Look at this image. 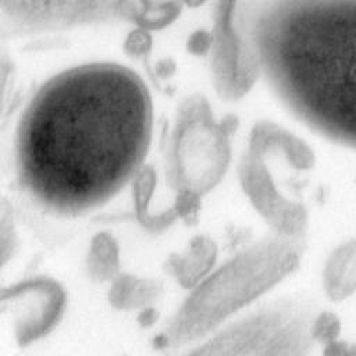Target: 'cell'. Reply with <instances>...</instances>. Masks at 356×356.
<instances>
[{"label": "cell", "mask_w": 356, "mask_h": 356, "mask_svg": "<svg viewBox=\"0 0 356 356\" xmlns=\"http://www.w3.org/2000/svg\"><path fill=\"white\" fill-rule=\"evenodd\" d=\"M152 131V97L135 71L114 63L72 67L46 81L21 114L18 178L47 211H93L142 170Z\"/></svg>", "instance_id": "1"}, {"label": "cell", "mask_w": 356, "mask_h": 356, "mask_svg": "<svg viewBox=\"0 0 356 356\" xmlns=\"http://www.w3.org/2000/svg\"><path fill=\"white\" fill-rule=\"evenodd\" d=\"M239 38L293 118L356 149V0H256Z\"/></svg>", "instance_id": "2"}, {"label": "cell", "mask_w": 356, "mask_h": 356, "mask_svg": "<svg viewBox=\"0 0 356 356\" xmlns=\"http://www.w3.org/2000/svg\"><path fill=\"white\" fill-rule=\"evenodd\" d=\"M305 250V235L273 231L241 249L189 289L161 335L163 345L179 348L200 342L291 275Z\"/></svg>", "instance_id": "3"}, {"label": "cell", "mask_w": 356, "mask_h": 356, "mask_svg": "<svg viewBox=\"0 0 356 356\" xmlns=\"http://www.w3.org/2000/svg\"><path fill=\"white\" fill-rule=\"evenodd\" d=\"M320 312L313 298L291 293L234 316L189 353L199 356H305L316 342L313 321Z\"/></svg>", "instance_id": "4"}, {"label": "cell", "mask_w": 356, "mask_h": 356, "mask_svg": "<svg viewBox=\"0 0 356 356\" xmlns=\"http://www.w3.org/2000/svg\"><path fill=\"white\" fill-rule=\"evenodd\" d=\"M238 120H216L202 95H191L178 106L168 152V177L175 191L186 189L200 196L224 178L231 161V136Z\"/></svg>", "instance_id": "5"}, {"label": "cell", "mask_w": 356, "mask_h": 356, "mask_svg": "<svg viewBox=\"0 0 356 356\" xmlns=\"http://www.w3.org/2000/svg\"><path fill=\"white\" fill-rule=\"evenodd\" d=\"M122 0H0V28L38 33L92 25L113 17Z\"/></svg>", "instance_id": "6"}, {"label": "cell", "mask_w": 356, "mask_h": 356, "mask_svg": "<svg viewBox=\"0 0 356 356\" xmlns=\"http://www.w3.org/2000/svg\"><path fill=\"white\" fill-rule=\"evenodd\" d=\"M238 178L250 204L273 232L288 236L306 234L309 221L306 207L280 191L264 157L245 150L238 164Z\"/></svg>", "instance_id": "7"}, {"label": "cell", "mask_w": 356, "mask_h": 356, "mask_svg": "<svg viewBox=\"0 0 356 356\" xmlns=\"http://www.w3.org/2000/svg\"><path fill=\"white\" fill-rule=\"evenodd\" d=\"M246 150L264 159L280 156L296 170H310L316 163L312 147L303 139L271 121H259L253 125Z\"/></svg>", "instance_id": "8"}, {"label": "cell", "mask_w": 356, "mask_h": 356, "mask_svg": "<svg viewBox=\"0 0 356 356\" xmlns=\"http://www.w3.org/2000/svg\"><path fill=\"white\" fill-rule=\"evenodd\" d=\"M217 253V245L210 236L196 235L185 249L171 254L167 270L182 288L192 289L214 268Z\"/></svg>", "instance_id": "9"}, {"label": "cell", "mask_w": 356, "mask_h": 356, "mask_svg": "<svg viewBox=\"0 0 356 356\" xmlns=\"http://www.w3.org/2000/svg\"><path fill=\"white\" fill-rule=\"evenodd\" d=\"M323 288L334 302H342L356 292V239L338 245L323 268Z\"/></svg>", "instance_id": "10"}, {"label": "cell", "mask_w": 356, "mask_h": 356, "mask_svg": "<svg viewBox=\"0 0 356 356\" xmlns=\"http://www.w3.org/2000/svg\"><path fill=\"white\" fill-rule=\"evenodd\" d=\"M341 332V320L332 312L320 310L312 325V335L316 343L328 346L335 342Z\"/></svg>", "instance_id": "11"}, {"label": "cell", "mask_w": 356, "mask_h": 356, "mask_svg": "<svg viewBox=\"0 0 356 356\" xmlns=\"http://www.w3.org/2000/svg\"><path fill=\"white\" fill-rule=\"evenodd\" d=\"M200 199L202 196L195 192L186 189L177 191V199L172 206V209L177 213V217H181L186 222H195L202 206Z\"/></svg>", "instance_id": "12"}]
</instances>
